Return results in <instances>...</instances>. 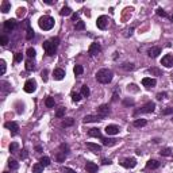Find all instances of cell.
<instances>
[{
	"label": "cell",
	"mask_w": 173,
	"mask_h": 173,
	"mask_svg": "<svg viewBox=\"0 0 173 173\" xmlns=\"http://www.w3.org/2000/svg\"><path fill=\"white\" fill-rule=\"evenodd\" d=\"M35 69V66H34V62L31 61V60H29V61H26V71L27 72H31Z\"/></svg>",
	"instance_id": "38"
},
{
	"label": "cell",
	"mask_w": 173,
	"mask_h": 173,
	"mask_svg": "<svg viewBox=\"0 0 173 173\" xmlns=\"http://www.w3.org/2000/svg\"><path fill=\"white\" fill-rule=\"evenodd\" d=\"M26 25H27V34H26V39L27 41H31L33 38H34V30L31 29V26H30V21L29 19H26Z\"/></svg>",
	"instance_id": "17"
},
{
	"label": "cell",
	"mask_w": 173,
	"mask_h": 173,
	"mask_svg": "<svg viewBox=\"0 0 173 173\" xmlns=\"http://www.w3.org/2000/svg\"><path fill=\"white\" fill-rule=\"evenodd\" d=\"M99 120H103L102 118L99 116V115H86V116H84V119H83V122L84 123H92V122H99Z\"/></svg>",
	"instance_id": "18"
},
{
	"label": "cell",
	"mask_w": 173,
	"mask_h": 173,
	"mask_svg": "<svg viewBox=\"0 0 173 173\" xmlns=\"http://www.w3.org/2000/svg\"><path fill=\"white\" fill-rule=\"evenodd\" d=\"M72 21H75V22H79V12H76V14H72Z\"/></svg>",
	"instance_id": "56"
},
{
	"label": "cell",
	"mask_w": 173,
	"mask_h": 173,
	"mask_svg": "<svg viewBox=\"0 0 173 173\" xmlns=\"http://www.w3.org/2000/svg\"><path fill=\"white\" fill-rule=\"evenodd\" d=\"M80 93L83 95V97H88V96H89V93H91V91H89V88H88L86 85H83L81 86V92H80Z\"/></svg>",
	"instance_id": "34"
},
{
	"label": "cell",
	"mask_w": 173,
	"mask_h": 173,
	"mask_svg": "<svg viewBox=\"0 0 173 173\" xmlns=\"http://www.w3.org/2000/svg\"><path fill=\"white\" fill-rule=\"evenodd\" d=\"M27 156H29V154H27V150H26V149H23V150H22V153H21V158H22V160H26V158H27Z\"/></svg>",
	"instance_id": "53"
},
{
	"label": "cell",
	"mask_w": 173,
	"mask_h": 173,
	"mask_svg": "<svg viewBox=\"0 0 173 173\" xmlns=\"http://www.w3.org/2000/svg\"><path fill=\"white\" fill-rule=\"evenodd\" d=\"M16 26H18V22H16V19H8V21L4 22V29L7 31H12L16 27Z\"/></svg>",
	"instance_id": "14"
},
{
	"label": "cell",
	"mask_w": 173,
	"mask_h": 173,
	"mask_svg": "<svg viewBox=\"0 0 173 173\" xmlns=\"http://www.w3.org/2000/svg\"><path fill=\"white\" fill-rule=\"evenodd\" d=\"M73 124H75V119H73V118H65L61 123L62 127H71Z\"/></svg>",
	"instance_id": "25"
},
{
	"label": "cell",
	"mask_w": 173,
	"mask_h": 173,
	"mask_svg": "<svg viewBox=\"0 0 173 173\" xmlns=\"http://www.w3.org/2000/svg\"><path fill=\"white\" fill-rule=\"evenodd\" d=\"M161 114H162V115H173V107L165 108V110H162Z\"/></svg>",
	"instance_id": "45"
},
{
	"label": "cell",
	"mask_w": 173,
	"mask_h": 173,
	"mask_svg": "<svg viewBox=\"0 0 173 173\" xmlns=\"http://www.w3.org/2000/svg\"><path fill=\"white\" fill-rule=\"evenodd\" d=\"M7 71V65H5L4 60H0V75H4Z\"/></svg>",
	"instance_id": "40"
},
{
	"label": "cell",
	"mask_w": 173,
	"mask_h": 173,
	"mask_svg": "<svg viewBox=\"0 0 173 173\" xmlns=\"http://www.w3.org/2000/svg\"><path fill=\"white\" fill-rule=\"evenodd\" d=\"M23 89H25L26 93H33V92H35V89H37V81L34 80V79H29V80L25 83Z\"/></svg>",
	"instance_id": "5"
},
{
	"label": "cell",
	"mask_w": 173,
	"mask_h": 173,
	"mask_svg": "<svg viewBox=\"0 0 173 173\" xmlns=\"http://www.w3.org/2000/svg\"><path fill=\"white\" fill-rule=\"evenodd\" d=\"M75 29H76V30H84V29H85V23H84V22L83 21H79L76 23V26H75Z\"/></svg>",
	"instance_id": "42"
},
{
	"label": "cell",
	"mask_w": 173,
	"mask_h": 173,
	"mask_svg": "<svg viewBox=\"0 0 173 173\" xmlns=\"http://www.w3.org/2000/svg\"><path fill=\"white\" fill-rule=\"evenodd\" d=\"M160 165H161V164L158 162L157 160H149L148 162H146V168L148 169H157V168H160Z\"/></svg>",
	"instance_id": "23"
},
{
	"label": "cell",
	"mask_w": 173,
	"mask_h": 173,
	"mask_svg": "<svg viewBox=\"0 0 173 173\" xmlns=\"http://www.w3.org/2000/svg\"><path fill=\"white\" fill-rule=\"evenodd\" d=\"M4 127L10 130L11 135H16V134L19 132V126H18V123H16V122H5Z\"/></svg>",
	"instance_id": "9"
},
{
	"label": "cell",
	"mask_w": 173,
	"mask_h": 173,
	"mask_svg": "<svg viewBox=\"0 0 173 173\" xmlns=\"http://www.w3.org/2000/svg\"><path fill=\"white\" fill-rule=\"evenodd\" d=\"M100 141L103 142L104 146H114V145L116 143V139H114V138H104V137H103Z\"/></svg>",
	"instance_id": "24"
},
{
	"label": "cell",
	"mask_w": 173,
	"mask_h": 173,
	"mask_svg": "<svg viewBox=\"0 0 173 173\" xmlns=\"http://www.w3.org/2000/svg\"><path fill=\"white\" fill-rule=\"evenodd\" d=\"M23 60V54L22 53H16L15 54V62H22Z\"/></svg>",
	"instance_id": "50"
},
{
	"label": "cell",
	"mask_w": 173,
	"mask_h": 173,
	"mask_svg": "<svg viewBox=\"0 0 173 173\" xmlns=\"http://www.w3.org/2000/svg\"><path fill=\"white\" fill-rule=\"evenodd\" d=\"M88 135L89 137H95V138H99V139H102L103 138V135H102V131L99 130V128H89L88 130Z\"/></svg>",
	"instance_id": "20"
},
{
	"label": "cell",
	"mask_w": 173,
	"mask_h": 173,
	"mask_svg": "<svg viewBox=\"0 0 173 173\" xmlns=\"http://www.w3.org/2000/svg\"><path fill=\"white\" fill-rule=\"evenodd\" d=\"M154 110H156V104L153 102H148L145 106H142L141 108H138V110L134 111V116H137L139 114H152Z\"/></svg>",
	"instance_id": "3"
},
{
	"label": "cell",
	"mask_w": 173,
	"mask_h": 173,
	"mask_svg": "<svg viewBox=\"0 0 173 173\" xmlns=\"http://www.w3.org/2000/svg\"><path fill=\"white\" fill-rule=\"evenodd\" d=\"M165 97H166V92H160V93H157V100H162Z\"/></svg>",
	"instance_id": "51"
},
{
	"label": "cell",
	"mask_w": 173,
	"mask_h": 173,
	"mask_svg": "<svg viewBox=\"0 0 173 173\" xmlns=\"http://www.w3.org/2000/svg\"><path fill=\"white\" fill-rule=\"evenodd\" d=\"M161 65H164L165 68H172L173 66V56L172 54H165L161 60Z\"/></svg>",
	"instance_id": "13"
},
{
	"label": "cell",
	"mask_w": 173,
	"mask_h": 173,
	"mask_svg": "<svg viewBox=\"0 0 173 173\" xmlns=\"http://www.w3.org/2000/svg\"><path fill=\"white\" fill-rule=\"evenodd\" d=\"M42 47H43V50H45L46 56H49V57H53L57 53V46L53 45L51 41H45L42 43Z\"/></svg>",
	"instance_id": "4"
},
{
	"label": "cell",
	"mask_w": 173,
	"mask_h": 173,
	"mask_svg": "<svg viewBox=\"0 0 173 173\" xmlns=\"http://www.w3.org/2000/svg\"><path fill=\"white\" fill-rule=\"evenodd\" d=\"M157 15L158 16H162V18H166V16H168V14H166V12H165L162 8H158V10H157Z\"/></svg>",
	"instance_id": "48"
},
{
	"label": "cell",
	"mask_w": 173,
	"mask_h": 173,
	"mask_svg": "<svg viewBox=\"0 0 173 173\" xmlns=\"http://www.w3.org/2000/svg\"><path fill=\"white\" fill-rule=\"evenodd\" d=\"M123 104H124V106H134V100H124Z\"/></svg>",
	"instance_id": "54"
},
{
	"label": "cell",
	"mask_w": 173,
	"mask_h": 173,
	"mask_svg": "<svg viewBox=\"0 0 173 173\" xmlns=\"http://www.w3.org/2000/svg\"><path fill=\"white\" fill-rule=\"evenodd\" d=\"M85 170L88 173H96L97 172V165L95 162H91V161H88L85 164Z\"/></svg>",
	"instance_id": "21"
},
{
	"label": "cell",
	"mask_w": 173,
	"mask_h": 173,
	"mask_svg": "<svg viewBox=\"0 0 173 173\" xmlns=\"http://www.w3.org/2000/svg\"><path fill=\"white\" fill-rule=\"evenodd\" d=\"M64 115H65V108H64V107L58 108V110H57V112H56V116L57 118H62Z\"/></svg>",
	"instance_id": "43"
},
{
	"label": "cell",
	"mask_w": 173,
	"mask_h": 173,
	"mask_svg": "<svg viewBox=\"0 0 173 173\" xmlns=\"http://www.w3.org/2000/svg\"><path fill=\"white\" fill-rule=\"evenodd\" d=\"M3 173H8V172H3Z\"/></svg>",
	"instance_id": "62"
},
{
	"label": "cell",
	"mask_w": 173,
	"mask_h": 173,
	"mask_svg": "<svg viewBox=\"0 0 173 173\" xmlns=\"http://www.w3.org/2000/svg\"><path fill=\"white\" fill-rule=\"evenodd\" d=\"M132 124H134V127H143L148 124V120L146 119H135Z\"/></svg>",
	"instance_id": "26"
},
{
	"label": "cell",
	"mask_w": 173,
	"mask_h": 173,
	"mask_svg": "<svg viewBox=\"0 0 173 173\" xmlns=\"http://www.w3.org/2000/svg\"><path fill=\"white\" fill-rule=\"evenodd\" d=\"M73 73H75L76 76H81L83 73H84V68H83V65L75 66V68H73Z\"/></svg>",
	"instance_id": "29"
},
{
	"label": "cell",
	"mask_w": 173,
	"mask_h": 173,
	"mask_svg": "<svg viewBox=\"0 0 173 173\" xmlns=\"http://www.w3.org/2000/svg\"><path fill=\"white\" fill-rule=\"evenodd\" d=\"M8 149H10V153H15L16 150L19 149V143H18V142H12Z\"/></svg>",
	"instance_id": "41"
},
{
	"label": "cell",
	"mask_w": 173,
	"mask_h": 173,
	"mask_svg": "<svg viewBox=\"0 0 173 173\" xmlns=\"http://www.w3.org/2000/svg\"><path fill=\"white\" fill-rule=\"evenodd\" d=\"M35 152L37 153H41L42 152V146H35Z\"/></svg>",
	"instance_id": "58"
},
{
	"label": "cell",
	"mask_w": 173,
	"mask_h": 173,
	"mask_svg": "<svg viewBox=\"0 0 173 173\" xmlns=\"http://www.w3.org/2000/svg\"><path fill=\"white\" fill-rule=\"evenodd\" d=\"M108 114H110V107H108V104H102L100 107L97 108V115L102 118V119H104Z\"/></svg>",
	"instance_id": "11"
},
{
	"label": "cell",
	"mask_w": 173,
	"mask_h": 173,
	"mask_svg": "<svg viewBox=\"0 0 173 173\" xmlns=\"http://www.w3.org/2000/svg\"><path fill=\"white\" fill-rule=\"evenodd\" d=\"M122 69H124V71H127V72H130V71H134L135 69V65L134 64H128V62H126V64H123L122 65Z\"/></svg>",
	"instance_id": "33"
},
{
	"label": "cell",
	"mask_w": 173,
	"mask_h": 173,
	"mask_svg": "<svg viewBox=\"0 0 173 173\" xmlns=\"http://www.w3.org/2000/svg\"><path fill=\"white\" fill-rule=\"evenodd\" d=\"M100 51H102V46H100V43L93 42V43L89 45V49H88V54H89V56H96V54H99Z\"/></svg>",
	"instance_id": "8"
},
{
	"label": "cell",
	"mask_w": 173,
	"mask_h": 173,
	"mask_svg": "<svg viewBox=\"0 0 173 173\" xmlns=\"http://www.w3.org/2000/svg\"><path fill=\"white\" fill-rule=\"evenodd\" d=\"M50 41H51V43H53V45L58 46V43H60V38H58V37H53Z\"/></svg>",
	"instance_id": "52"
},
{
	"label": "cell",
	"mask_w": 173,
	"mask_h": 173,
	"mask_svg": "<svg viewBox=\"0 0 173 173\" xmlns=\"http://www.w3.org/2000/svg\"><path fill=\"white\" fill-rule=\"evenodd\" d=\"M103 164H104V165H111L112 161L111 160H107V158H103Z\"/></svg>",
	"instance_id": "57"
},
{
	"label": "cell",
	"mask_w": 173,
	"mask_h": 173,
	"mask_svg": "<svg viewBox=\"0 0 173 173\" xmlns=\"http://www.w3.org/2000/svg\"><path fill=\"white\" fill-rule=\"evenodd\" d=\"M120 164H122L123 168L132 169V168H135V165H137V160H135V158H132V157H128V158H124Z\"/></svg>",
	"instance_id": "7"
},
{
	"label": "cell",
	"mask_w": 173,
	"mask_h": 173,
	"mask_svg": "<svg viewBox=\"0 0 173 173\" xmlns=\"http://www.w3.org/2000/svg\"><path fill=\"white\" fill-rule=\"evenodd\" d=\"M47 73H49L47 69H43V71H42L41 77H42V80H43V81H47Z\"/></svg>",
	"instance_id": "49"
},
{
	"label": "cell",
	"mask_w": 173,
	"mask_h": 173,
	"mask_svg": "<svg viewBox=\"0 0 173 173\" xmlns=\"http://www.w3.org/2000/svg\"><path fill=\"white\" fill-rule=\"evenodd\" d=\"M39 162H41V165L43 168H45V166H49V165H50V158L45 156V157H42L41 160H39Z\"/></svg>",
	"instance_id": "35"
},
{
	"label": "cell",
	"mask_w": 173,
	"mask_h": 173,
	"mask_svg": "<svg viewBox=\"0 0 173 173\" xmlns=\"http://www.w3.org/2000/svg\"><path fill=\"white\" fill-rule=\"evenodd\" d=\"M8 166H10V169L15 170V169L19 168V164L16 162V160H14V158H10V160H8Z\"/></svg>",
	"instance_id": "30"
},
{
	"label": "cell",
	"mask_w": 173,
	"mask_h": 173,
	"mask_svg": "<svg viewBox=\"0 0 173 173\" xmlns=\"http://www.w3.org/2000/svg\"><path fill=\"white\" fill-rule=\"evenodd\" d=\"M43 172V166L41 165V162H37L33 165V173H42Z\"/></svg>",
	"instance_id": "28"
},
{
	"label": "cell",
	"mask_w": 173,
	"mask_h": 173,
	"mask_svg": "<svg viewBox=\"0 0 173 173\" xmlns=\"http://www.w3.org/2000/svg\"><path fill=\"white\" fill-rule=\"evenodd\" d=\"M7 43H8V37H7V35H1V37H0V45L5 46Z\"/></svg>",
	"instance_id": "44"
},
{
	"label": "cell",
	"mask_w": 173,
	"mask_h": 173,
	"mask_svg": "<svg viewBox=\"0 0 173 173\" xmlns=\"http://www.w3.org/2000/svg\"><path fill=\"white\" fill-rule=\"evenodd\" d=\"M38 25L41 27L43 31H49L54 27V18H51L49 15H45V16H41L39 21H38Z\"/></svg>",
	"instance_id": "2"
},
{
	"label": "cell",
	"mask_w": 173,
	"mask_h": 173,
	"mask_svg": "<svg viewBox=\"0 0 173 173\" xmlns=\"http://www.w3.org/2000/svg\"><path fill=\"white\" fill-rule=\"evenodd\" d=\"M149 73H150V75H154V76H161V75H162V72L160 71L158 68H150V69H149Z\"/></svg>",
	"instance_id": "39"
},
{
	"label": "cell",
	"mask_w": 173,
	"mask_h": 173,
	"mask_svg": "<svg viewBox=\"0 0 173 173\" xmlns=\"http://www.w3.org/2000/svg\"><path fill=\"white\" fill-rule=\"evenodd\" d=\"M160 154H161L162 157H169V156H172V149L170 148L161 149V150H160Z\"/></svg>",
	"instance_id": "31"
},
{
	"label": "cell",
	"mask_w": 173,
	"mask_h": 173,
	"mask_svg": "<svg viewBox=\"0 0 173 173\" xmlns=\"http://www.w3.org/2000/svg\"><path fill=\"white\" fill-rule=\"evenodd\" d=\"M142 85L145 88L150 89V88L157 85V80L156 79H152V77H145V79H142Z\"/></svg>",
	"instance_id": "10"
},
{
	"label": "cell",
	"mask_w": 173,
	"mask_h": 173,
	"mask_svg": "<svg viewBox=\"0 0 173 173\" xmlns=\"http://www.w3.org/2000/svg\"><path fill=\"white\" fill-rule=\"evenodd\" d=\"M65 170H66V172H68V173H76V172H75V170H73V169H69V168H66Z\"/></svg>",
	"instance_id": "59"
},
{
	"label": "cell",
	"mask_w": 173,
	"mask_h": 173,
	"mask_svg": "<svg viewBox=\"0 0 173 173\" xmlns=\"http://www.w3.org/2000/svg\"><path fill=\"white\" fill-rule=\"evenodd\" d=\"M170 21H172V22H173V14H172V16H170Z\"/></svg>",
	"instance_id": "61"
},
{
	"label": "cell",
	"mask_w": 173,
	"mask_h": 173,
	"mask_svg": "<svg viewBox=\"0 0 173 173\" xmlns=\"http://www.w3.org/2000/svg\"><path fill=\"white\" fill-rule=\"evenodd\" d=\"M85 146L91 152H93V153H99V152H102V146L100 145H97V143H92V142H86L85 143Z\"/></svg>",
	"instance_id": "19"
},
{
	"label": "cell",
	"mask_w": 173,
	"mask_h": 173,
	"mask_svg": "<svg viewBox=\"0 0 173 173\" xmlns=\"http://www.w3.org/2000/svg\"><path fill=\"white\" fill-rule=\"evenodd\" d=\"M45 3H46V4H53V1H51V0H45Z\"/></svg>",
	"instance_id": "60"
},
{
	"label": "cell",
	"mask_w": 173,
	"mask_h": 173,
	"mask_svg": "<svg viewBox=\"0 0 173 173\" xmlns=\"http://www.w3.org/2000/svg\"><path fill=\"white\" fill-rule=\"evenodd\" d=\"M108 23H110V19H108V16H106V15L99 16L97 21H96L97 29H100V30H106L108 27Z\"/></svg>",
	"instance_id": "6"
},
{
	"label": "cell",
	"mask_w": 173,
	"mask_h": 173,
	"mask_svg": "<svg viewBox=\"0 0 173 173\" xmlns=\"http://www.w3.org/2000/svg\"><path fill=\"white\" fill-rule=\"evenodd\" d=\"M10 10H11V3L8 0H4V1L1 3V5H0V11H1L3 14H7Z\"/></svg>",
	"instance_id": "22"
},
{
	"label": "cell",
	"mask_w": 173,
	"mask_h": 173,
	"mask_svg": "<svg viewBox=\"0 0 173 173\" xmlns=\"http://www.w3.org/2000/svg\"><path fill=\"white\" fill-rule=\"evenodd\" d=\"M25 12H26V8H19V10H18V15L23 16V15H25Z\"/></svg>",
	"instance_id": "55"
},
{
	"label": "cell",
	"mask_w": 173,
	"mask_h": 173,
	"mask_svg": "<svg viewBox=\"0 0 173 173\" xmlns=\"http://www.w3.org/2000/svg\"><path fill=\"white\" fill-rule=\"evenodd\" d=\"M60 149L62 150L61 153H65V154L69 153V148H68V145H65V143H61V145H60Z\"/></svg>",
	"instance_id": "47"
},
{
	"label": "cell",
	"mask_w": 173,
	"mask_h": 173,
	"mask_svg": "<svg viewBox=\"0 0 173 173\" xmlns=\"http://www.w3.org/2000/svg\"><path fill=\"white\" fill-rule=\"evenodd\" d=\"M158 54H161V47H158V46H153L148 50V56L150 58H156L158 57Z\"/></svg>",
	"instance_id": "15"
},
{
	"label": "cell",
	"mask_w": 173,
	"mask_h": 173,
	"mask_svg": "<svg viewBox=\"0 0 173 173\" xmlns=\"http://www.w3.org/2000/svg\"><path fill=\"white\" fill-rule=\"evenodd\" d=\"M65 153H57V161H58V162H62V161H64V160H65Z\"/></svg>",
	"instance_id": "46"
},
{
	"label": "cell",
	"mask_w": 173,
	"mask_h": 173,
	"mask_svg": "<svg viewBox=\"0 0 173 173\" xmlns=\"http://www.w3.org/2000/svg\"><path fill=\"white\" fill-rule=\"evenodd\" d=\"M65 77V71L64 69H61V68H57V69H54V72H53V79L54 80H62Z\"/></svg>",
	"instance_id": "16"
},
{
	"label": "cell",
	"mask_w": 173,
	"mask_h": 173,
	"mask_svg": "<svg viewBox=\"0 0 173 173\" xmlns=\"http://www.w3.org/2000/svg\"><path fill=\"white\" fill-rule=\"evenodd\" d=\"M112 77H114V73H112L111 69H107V68H103L100 71H97V73H96V80L100 84H108V83H111Z\"/></svg>",
	"instance_id": "1"
},
{
	"label": "cell",
	"mask_w": 173,
	"mask_h": 173,
	"mask_svg": "<svg viewBox=\"0 0 173 173\" xmlns=\"http://www.w3.org/2000/svg\"><path fill=\"white\" fill-rule=\"evenodd\" d=\"M45 104H46V107L47 108H51V107H54V97H46V102H45Z\"/></svg>",
	"instance_id": "36"
},
{
	"label": "cell",
	"mask_w": 173,
	"mask_h": 173,
	"mask_svg": "<svg viewBox=\"0 0 173 173\" xmlns=\"http://www.w3.org/2000/svg\"><path fill=\"white\" fill-rule=\"evenodd\" d=\"M26 54L29 56V58H34V57L37 56V51H35V49H34V47H29V49H27V51H26Z\"/></svg>",
	"instance_id": "37"
},
{
	"label": "cell",
	"mask_w": 173,
	"mask_h": 173,
	"mask_svg": "<svg viewBox=\"0 0 173 173\" xmlns=\"http://www.w3.org/2000/svg\"><path fill=\"white\" fill-rule=\"evenodd\" d=\"M83 99V95L81 93H77V92H72V100L73 102H76V103H79L80 100Z\"/></svg>",
	"instance_id": "32"
},
{
	"label": "cell",
	"mask_w": 173,
	"mask_h": 173,
	"mask_svg": "<svg viewBox=\"0 0 173 173\" xmlns=\"http://www.w3.org/2000/svg\"><path fill=\"white\" fill-rule=\"evenodd\" d=\"M60 15L61 16H68V15H72V8L71 7H62L61 11H60Z\"/></svg>",
	"instance_id": "27"
},
{
	"label": "cell",
	"mask_w": 173,
	"mask_h": 173,
	"mask_svg": "<svg viewBox=\"0 0 173 173\" xmlns=\"http://www.w3.org/2000/svg\"><path fill=\"white\" fill-rule=\"evenodd\" d=\"M104 131H106L107 135H116V134H119L120 128L118 127L116 124H108L107 127L104 128Z\"/></svg>",
	"instance_id": "12"
}]
</instances>
